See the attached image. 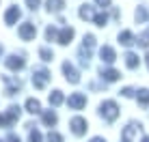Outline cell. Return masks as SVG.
Returning a JSON list of instances; mask_svg holds the SVG:
<instances>
[{"mask_svg": "<svg viewBox=\"0 0 149 142\" xmlns=\"http://www.w3.org/2000/svg\"><path fill=\"white\" fill-rule=\"evenodd\" d=\"M100 114L104 116L106 121H115L117 116H119V105H117L115 101H104V103L100 105Z\"/></svg>", "mask_w": 149, "mask_h": 142, "instance_id": "6da1fadb", "label": "cell"}, {"mask_svg": "<svg viewBox=\"0 0 149 142\" xmlns=\"http://www.w3.org/2000/svg\"><path fill=\"white\" fill-rule=\"evenodd\" d=\"M48 80H50V71H48V69H43V67L35 69V73H33V84H35V88H39V90L45 88Z\"/></svg>", "mask_w": 149, "mask_h": 142, "instance_id": "7a4b0ae2", "label": "cell"}, {"mask_svg": "<svg viewBox=\"0 0 149 142\" xmlns=\"http://www.w3.org/2000/svg\"><path fill=\"white\" fill-rule=\"evenodd\" d=\"M19 114H22V108H19V105H11V108L7 110V114L0 116V125H11L13 121L19 119Z\"/></svg>", "mask_w": 149, "mask_h": 142, "instance_id": "3957f363", "label": "cell"}, {"mask_svg": "<svg viewBox=\"0 0 149 142\" xmlns=\"http://www.w3.org/2000/svg\"><path fill=\"white\" fill-rule=\"evenodd\" d=\"M63 73H65V78H67V82H71V84L80 82V73L71 63H63Z\"/></svg>", "mask_w": 149, "mask_h": 142, "instance_id": "277c9868", "label": "cell"}, {"mask_svg": "<svg viewBox=\"0 0 149 142\" xmlns=\"http://www.w3.org/2000/svg\"><path fill=\"white\" fill-rule=\"evenodd\" d=\"M67 105L71 110H82L86 105V97L82 93H74V95H69V99H67Z\"/></svg>", "mask_w": 149, "mask_h": 142, "instance_id": "5b68a950", "label": "cell"}, {"mask_svg": "<svg viewBox=\"0 0 149 142\" xmlns=\"http://www.w3.org/2000/svg\"><path fill=\"white\" fill-rule=\"evenodd\" d=\"M19 37L24 39V41H30V39H35V34H37V28H35V24H30V22H26V24H22L19 26Z\"/></svg>", "mask_w": 149, "mask_h": 142, "instance_id": "8992f818", "label": "cell"}, {"mask_svg": "<svg viewBox=\"0 0 149 142\" xmlns=\"http://www.w3.org/2000/svg\"><path fill=\"white\" fill-rule=\"evenodd\" d=\"M69 127H71V131H74L76 136H82L86 131V121L82 119V116H76V119H71Z\"/></svg>", "mask_w": 149, "mask_h": 142, "instance_id": "52a82bcc", "label": "cell"}, {"mask_svg": "<svg viewBox=\"0 0 149 142\" xmlns=\"http://www.w3.org/2000/svg\"><path fill=\"white\" fill-rule=\"evenodd\" d=\"M24 65H26V63H24V58H22V56H15V54H13V56H9V58H7V67L11 69V71H19V69H24Z\"/></svg>", "mask_w": 149, "mask_h": 142, "instance_id": "ba28073f", "label": "cell"}, {"mask_svg": "<svg viewBox=\"0 0 149 142\" xmlns=\"http://www.w3.org/2000/svg\"><path fill=\"white\" fill-rule=\"evenodd\" d=\"M17 19H19V9H17V7H9V11L4 13V24L13 26Z\"/></svg>", "mask_w": 149, "mask_h": 142, "instance_id": "9c48e42d", "label": "cell"}, {"mask_svg": "<svg viewBox=\"0 0 149 142\" xmlns=\"http://www.w3.org/2000/svg\"><path fill=\"white\" fill-rule=\"evenodd\" d=\"M100 56L104 63H115V58H117V54H115V50L110 48V45H104V48L100 50Z\"/></svg>", "mask_w": 149, "mask_h": 142, "instance_id": "30bf717a", "label": "cell"}, {"mask_svg": "<svg viewBox=\"0 0 149 142\" xmlns=\"http://www.w3.org/2000/svg\"><path fill=\"white\" fill-rule=\"evenodd\" d=\"M4 84H7V95H15L19 88H22V84H19L17 80L9 78V75H4Z\"/></svg>", "mask_w": 149, "mask_h": 142, "instance_id": "8fae6325", "label": "cell"}, {"mask_svg": "<svg viewBox=\"0 0 149 142\" xmlns=\"http://www.w3.org/2000/svg\"><path fill=\"white\" fill-rule=\"evenodd\" d=\"M138 127H141V125H136V123L127 125V127L123 129V142H132V140H134V134L138 131Z\"/></svg>", "mask_w": 149, "mask_h": 142, "instance_id": "7c38bea8", "label": "cell"}, {"mask_svg": "<svg viewBox=\"0 0 149 142\" xmlns=\"http://www.w3.org/2000/svg\"><path fill=\"white\" fill-rule=\"evenodd\" d=\"M56 39H58L61 45H67L71 39H74V28H63V30L58 32V37H56Z\"/></svg>", "mask_w": 149, "mask_h": 142, "instance_id": "4fadbf2b", "label": "cell"}, {"mask_svg": "<svg viewBox=\"0 0 149 142\" xmlns=\"http://www.w3.org/2000/svg\"><path fill=\"white\" fill-rule=\"evenodd\" d=\"M26 112L39 114V112H41V103H39L37 99H28V101H26Z\"/></svg>", "mask_w": 149, "mask_h": 142, "instance_id": "5bb4252c", "label": "cell"}, {"mask_svg": "<svg viewBox=\"0 0 149 142\" xmlns=\"http://www.w3.org/2000/svg\"><path fill=\"white\" fill-rule=\"evenodd\" d=\"M65 7V0H48V11L50 13H58Z\"/></svg>", "mask_w": 149, "mask_h": 142, "instance_id": "9a60e30c", "label": "cell"}, {"mask_svg": "<svg viewBox=\"0 0 149 142\" xmlns=\"http://www.w3.org/2000/svg\"><path fill=\"white\" fill-rule=\"evenodd\" d=\"M80 17L82 19H93L95 17L93 7H91V4H82V7H80Z\"/></svg>", "mask_w": 149, "mask_h": 142, "instance_id": "2e32d148", "label": "cell"}, {"mask_svg": "<svg viewBox=\"0 0 149 142\" xmlns=\"http://www.w3.org/2000/svg\"><path fill=\"white\" fill-rule=\"evenodd\" d=\"M119 71H115V69H106V71H102V78L106 80V82H115V80H119Z\"/></svg>", "mask_w": 149, "mask_h": 142, "instance_id": "e0dca14e", "label": "cell"}, {"mask_svg": "<svg viewBox=\"0 0 149 142\" xmlns=\"http://www.w3.org/2000/svg\"><path fill=\"white\" fill-rule=\"evenodd\" d=\"M63 101H65V97H63L61 90H52V93H50V103L52 105H61Z\"/></svg>", "mask_w": 149, "mask_h": 142, "instance_id": "ac0fdd59", "label": "cell"}, {"mask_svg": "<svg viewBox=\"0 0 149 142\" xmlns=\"http://www.w3.org/2000/svg\"><path fill=\"white\" fill-rule=\"evenodd\" d=\"M56 121H58V116H56V112H52V110H48V112H43V123L45 125H56Z\"/></svg>", "mask_w": 149, "mask_h": 142, "instance_id": "d6986e66", "label": "cell"}, {"mask_svg": "<svg viewBox=\"0 0 149 142\" xmlns=\"http://www.w3.org/2000/svg\"><path fill=\"white\" fill-rule=\"evenodd\" d=\"M125 65H127L130 69H136V67H138V56H136L134 52H127V54H125Z\"/></svg>", "mask_w": 149, "mask_h": 142, "instance_id": "ffe728a7", "label": "cell"}, {"mask_svg": "<svg viewBox=\"0 0 149 142\" xmlns=\"http://www.w3.org/2000/svg\"><path fill=\"white\" fill-rule=\"evenodd\" d=\"M136 19H138V24L149 22V9H145V7H138V11H136Z\"/></svg>", "mask_w": 149, "mask_h": 142, "instance_id": "44dd1931", "label": "cell"}, {"mask_svg": "<svg viewBox=\"0 0 149 142\" xmlns=\"http://www.w3.org/2000/svg\"><path fill=\"white\" fill-rule=\"evenodd\" d=\"M119 41H121L123 45H132V43H134V37H132L130 30H123V32L119 34Z\"/></svg>", "mask_w": 149, "mask_h": 142, "instance_id": "7402d4cb", "label": "cell"}, {"mask_svg": "<svg viewBox=\"0 0 149 142\" xmlns=\"http://www.w3.org/2000/svg\"><path fill=\"white\" fill-rule=\"evenodd\" d=\"M138 101H141V105H149V90L147 88L138 90Z\"/></svg>", "mask_w": 149, "mask_h": 142, "instance_id": "603a6c76", "label": "cell"}, {"mask_svg": "<svg viewBox=\"0 0 149 142\" xmlns=\"http://www.w3.org/2000/svg\"><path fill=\"white\" fill-rule=\"evenodd\" d=\"M39 56H41V58H43V60H45V63H48V60H52V58H54V54H52V52H50V50H48V48H41V50H39Z\"/></svg>", "mask_w": 149, "mask_h": 142, "instance_id": "cb8c5ba5", "label": "cell"}, {"mask_svg": "<svg viewBox=\"0 0 149 142\" xmlns=\"http://www.w3.org/2000/svg\"><path fill=\"white\" fill-rule=\"evenodd\" d=\"M93 22L97 24V26H104V24L108 22V17H106V13H97L95 17H93Z\"/></svg>", "mask_w": 149, "mask_h": 142, "instance_id": "d4e9b609", "label": "cell"}, {"mask_svg": "<svg viewBox=\"0 0 149 142\" xmlns=\"http://www.w3.org/2000/svg\"><path fill=\"white\" fill-rule=\"evenodd\" d=\"M93 45H95V37H93V34H84V48L93 50Z\"/></svg>", "mask_w": 149, "mask_h": 142, "instance_id": "484cf974", "label": "cell"}, {"mask_svg": "<svg viewBox=\"0 0 149 142\" xmlns=\"http://www.w3.org/2000/svg\"><path fill=\"white\" fill-rule=\"evenodd\" d=\"M28 140L30 142H41V140H43V138H41V131L33 129V131H30V136H28Z\"/></svg>", "mask_w": 149, "mask_h": 142, "instance_id": "4316f807", "label": "cell"}, {"mask_svg": "<svg viewBox=\"0 0 149 142\" xmlns=\"http://www.w3.org/2000/svg\"><path fill=\"white\" fill-rule=\"evenodd\" d=\"M48 142H63V138H61V134H56V131H50L48 134Z\"/></svg>", "mask_w": 149, "mask_h": 142, "instance_id": "83f0119b", "label": "cell"}, {"mask_svg": "<svg viewBox=\"0 0 149 142\" xmlns=\"http://www.w3.org/2000/svg\"><path fill=\"white\" fill-rule=\"evenodd\" d=\"M56 37H58V34H56V30H54L52 26L45 30V39H48V41H52V39H56Z\"/></svg>", "mask_w": 149, "mask_h": 142, "instance_id": "f1b7e54d", "label": "cell"}, {"mask_svg": "<svg viewBox=\"0 0 149 142\" xmlns=\"http://www.w3.org/2000/svg\"><path fill=\"white\" fill-rule=\"evenodd\" d=\"M121 95H123V97H132V95H134V90H132V88H123Z\"/></svg>", "mask_w": 149, "mask_h": 142, "instance_id": "f546056e", "label": "cell"}, {"mask_svg": "<svg viewBox=\"0 0 149 142\" xmlns=\"http://www.w3.org/2000/svg\"><path fill=\"white\" fill-rule=\"evenodd\" d=\"M26 4H28L30 9H37L39 7V0H26Z\"/></svg>", "mask_w": 149, "mask_h": 142, "instance_id": "4dcf8cb0", "label": "cell"}, {"mask_svg": "<svg viewBox=\"0 0 149 142\" xmlns=\"http://www.w3.org/2000/svg\"><path fill=\"white\" fill-rule=\"evenodd\" d=\"M95 2L100 4V7H108V4H110V0H95Z\"/></svg>", "mask_w": 149, "mask_h": 142, "instance_id": "1f68e13d", "label": "cell"}, {"mask_svg": "<svg viewBox=\"0 0 149 142\" xmlns=\"http://www.w3.org/2000/svg\"><path fill=\"white\" fill-rule=\"evenodd\" d=\"M7 142H22V140H19L17 136H13V134H11V136H9V138H7Z\"/></svg>", "mask_w": 149, "mask_h": 142, "instance_id": "d6a6232c", "label": "cell"}, {"mask_svg": "<svg viewBox=\"0 0 149 142\" xmlns=\"http://www.w3.org/2000/svg\"><path fill=\"white\" fill-rule=\"evenodd\" d=\"M91 142H106V140H104V138H93Z\"/></svg>", "mask_w": 149, "mask_h": 142, "instance_id": "836d02e7", "label": "cell"}, {"mask_svg": "<svg viewBox=\"0 0 149 142\" xmlns=\"http://www.w3.org/2000/svg\"><path fill=\"white\" fill-rule=\"evenodd\" d=\"M145 58H147V67H149V54H147V56H145Z\"/></svg>", "mask_w": 149, "mask_h": 142, "instance_id": "e575fe53", "label": "cell"}, {"mask_svg": "<svg viewBox=\"0 0 149 142\" xmlns=\"http://www.w3.org/2000/svg\"><path fill=\"white\" fill-rule=\"evenodd\" d=\"M143 142H149V138H143Z\"/></svg>", "mask_w": 149, "mask_h": 142, "instance_id": "d590c367", "label": "cell"}, {"mask_svg": "<svg viewBox=\"0 0 149 142\" xmlns=\"http://www.w3.org/2000/svg\"><path fill=\"white\" fill-rule=\"evenodd\" d=\"M0 56H2V48H0Z\"/></svg>", "mask_w": 149, "mask_h": 142, "instance_id": "8d00e7d4", "label": "cell"}]
</instances>
